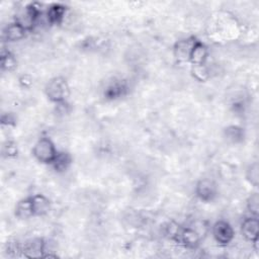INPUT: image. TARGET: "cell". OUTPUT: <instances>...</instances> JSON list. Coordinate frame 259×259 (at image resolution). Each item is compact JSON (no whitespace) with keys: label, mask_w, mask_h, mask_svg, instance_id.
I'll use <instances>...</instances> for the list:
<instances>
[{"label":"cell","mask_w":259,"mask_h":259,"mask_svg":"<svg viewBox=\"0 0 259 259\" xmlns=\"http://www.w3.org/2000/svg\"><path fill=\"white\" fill-rule=\"evenodd\" d=\"M39 15H40V10L38 6H36V4L34 3H31L25 6V8H23V10H21L17 14L15 21L18 22L21 26H23L28 31L32 29V27L35 25Z\"/></svg>","instance_id":"3"},{"label":"cell","mask_w":259,"mask_h":259,"mask_svg":"<svg viewBox=\"0 0 259 259\" xmlns=\"http://www.w3.org/2000/svg\"><path fill=\"white\" fill-rule=\"evenodd\" d=\"M71 162H72V158L70 154L66 152H58L57 156L52 162V166L56 171L62 172L68 169V167L71 165Z\"/></svg>","instance_id":"15"},{"label":"cell","mask_w":259,"mask_h":259,"mask_svg":"<svg viewBox=\"0 0 259 259\" xmlns=\"http://www.w3.org/2000/svg\"><path fill=\"white\" fill-rule=\"evenodd\" d=\"M46 94L53 102H64L70 94V88L66 79L63 77H55L51 79L46 86Z\"/></svg>","instance_id":"2"},{"label":"cell","mask_w":259,"mask_h":259,"mask_svg":"<svg viewBox=\"0 0 259 259\" xmlns=\"http://www.w3.org/2000/svg\"><path fill=\"white\" fill-rule=\"evenodd\" d=\"M15 215L20 220L29 219L30 217H33V209H32V203L31 198H23L19 200L15 205Z\"/></svg>","instance_id":"13"},{"label":"cell","mask_w":259,"mask_h":259,"mask_svg":"<svg viewBox=\"0 0 259 259\" xmlns=\"http://www.w3.org/2000/svg\"><path fill=\"white\" fill-rule=\"evenodd\" d=\"M1 66H2V69L7 71H11L16 67V61L9 52H7L6 54H2Z\"/></svg>","instance_id":"19"},{"label":"cell","mask_w":259,"mask_h":259,"mask_svg":"<svg viewBox=\"0 0 259 259\" xmlns=\"http://www.w3.org/2000/svg\"><path fill=\"white\" fill-rule=\"evenodd\" d=\"M26 31L27 30L23 26H21L18 22L14 21L12 23H9L5 27L3 31V37L7 41H17L25 36Z\"/></svg>","instance_id":"10"},{"label":"cell","mask_w":259,"mask_h":259,"mask_svg":"<svg viewBox=\"0 0 259 259\" xmlns=\"http://www.w3.org/2000/svg\"><path fill=\"white\" fill-rule=\"evenodd\" d=\"M42 252H45V243L41 239H32L28 241L23 248V253L26 257L35 258L42 256Z\"/></svg>","instance_id":"12"},{"label":"cell","mask_w":259,"mask_h":259,"mask_svg":"<svg viewBox=\"0 0 259 259\" xmlns=\"http://www.w3.org/2000/svg\"><path fill=\"white\" fill-rule=\"evenodd\" d=\"M225 135H226L227 140H229L232 143H237V142L241 141L242 138L244 137L243 130L241 127L235 126V125L228 126L225 130Z\"/></svg>","instance_id":"16"},{"label":"cell","mask_w":259,"mask_h":259,"mask_svg":"<svg viewBox=\"0 0 259 259\" xmlns=\"http://www.w3.org/2000/svg\"><path fill=\"white\" fill-rule=\"evenodd\" d=\"M212 236L220 245H228L233 241L235 232L233 227L227 221L220 220L212 226Z\"/></svg>","instance_id":"4"},{"label":"cell","mask_w":259,"mask_h":259,"mask_svg":"<svg viewBox=\"0 0 259 259\" xmlns=\"http://www.w3.org/2000/svg\"><path fill=\"white\" fill-rule=\"evenodd\" d=\"M30 198L34 215H44L49 212L51 208V202L47 196L42 194H35L30 196Z\"/></svg>","instance_id":"11"},{"label":"cell","mask_w":259,"mask_h":259,"mask_svg":"<svg viewBox=\"0 0 259 259\" xmlns=\"http://www.w3.org/2000/svg\"><path fill=\"white\" fill-rule=\"evenodd\" d=\"M16 153H17L16 147H15L14 145L8 143V145L6 146V154H7L8 156H10V155H15Z\"/></svg>","instance_id":"21"},{"label":"cell","mask_w":259,"mask_h":259,"mask_svg":"<svg viewBox=\"0 0 259 259\" xmlns=\"http://www.w3.org/2000/svg\"><path fill=\"white\" fill-rule=\"evenodd\" d=\"M66 14V7L61 4H54L50 6L47 11V18L53 24L61 23Z\"/></svg>","instance_id":"14"},{"label":"cell","mask_w":259,"mask_h":259,"mask_svg":"<svg viewBox=\"0 0 259 259\" xmlns=\"http://www.w3.org/2000/svg\"><path fill=\"white\" fill-rule=\"evenodd\" d=\"M247 208L251 215L258 217L259 213V195L257 192L252 193L247 199Z\"/></svg>","instance_id":"18"},{"label":"cell","mask_w":259,"mask_h":259,"mask_svg":"<svg viewBox=\"0 0 259 259\" xmlns=\"http://www.w3.org/2000/svg\"><path fill=\"white\" fill-rule=\"evenodd\" d=\"M217 185L215 183L208 178L200 179L195 186V193L197 197L203 201H210L217 195Z\"/></svg>","instance_id":"5"},{"label":"cell","mask_w":259,"mask_h":259,"mask_svg":"<svg viewBox=\"0 0 259 259\" xmlns=\"http://www.w3.org/2000/svg\"><path fill=\"white\" fill-rule=\"evenodd\" d=\"M196 42L194 37H188L179 40L174 47V56L178 61H189L191 50Z\"/></svg>","instance_id":"8"},{"label":"cell","mask_w":259,"mask_h":259,"mask_svg":"<svg viewBox=\"0 0 259 259\" xmlns=\"http://www.w3.org/2000/svg\"><path fill=\"white\" fill-rule=\"evenodd\" d=\"M241 234L242 236L250 242L258 240L259 237V221L258 217L251 215L246 218L241 224Z\"/></svg>","instance_id":"6"},{"label":"cell","mask_w":259,"mask_h":259,"mask_svg":"<svg viewBox=\"0 0 259 259\" xmlns=\"http://www.w3.org/2000/svg\"><path fill=\"white\" fill-rule=\"evenodd\" d=\"M175 240L187 248H194L199 244L200 235L196 230L190 227H185L180 228Z\"/></svg>","instance_id":"7"},{"label":"cell","mask_w":259,"mask_h":259,"mask_svg":"<svg viewBox=\"0 0 259 259\" xmlns=\"http://www.w3.org/2000/svg\"><path fill=\"white\" fill-rule=\"evenodd\" d=\"M57 154L58 151L55 144L50 138L47 137L40 138L32 148L33 157L38 162L44 164H52Z\"/></svg>","instance_id":"1"},{"label":"cell","mask_w":259,"mask_h":259,"mask_svg":"<svg viewBox=\"0 0 259 259\" xmlns=\"http://www.w3.org/2000/svg\"><path fill=\"white\" fill-rule=\"evenodd\" d=\"M192 72L194 77L199 80V81H204L207 78V70L204 67V65H199V66H193Z\"/></svg>","instance_id":"20"},{"label":"cell","mask_w":259,"mask_h":259,"mask_svg":"<svg viewBox=\"0 0 259 259\" xmlns=\"http://www.w3.org/2000/svg\"><path fill=\"white\" fill-rule=\"evenodd\" d=\"M208 56V50L204 44H202L199 40H196L194 44L190 56H189V62L193 64V66H199L204 65L205 61Z\"/></svg>","instance_id":"9"},{"label":"cell","mask_w":259,"mask_h":259,"mask_svg":"<svg viewBox=\"0 0 259 259\" xmlns=\"http://www.w3.org/2000/svg\"><path fill=\"white\" fill-rule=\"evenodd\" d=\"M246 177L247 180L254 185L255 187L258 185V181H259V166L257 162L252 163L251 165H249V167L247 168L246 171Z\"/></svg>","instance_id":"17"}]
</instances>
